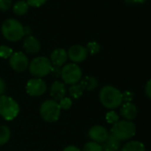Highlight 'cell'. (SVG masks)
<instances>
[{
    "label": "cell",
    "instance_id": "obj_30",
    "mask_svg": "<svg viewBox=\"0 0 151 151\" xmlns=\"http://www.w3.org/2000/svg\"><path fill=\"white\" fill-rule=\"evenodd\" d=\"M145 93L146 95L151 99V79H149L147 84H146V86H145Z\"/></svg>",
    "mask_w": 151,
    "mask_h": 151
},
{
    "label": "cell",
    "instance_id": "obj_10",
    "mask_svg": "<svg viewBox=\"0 0 151 151\" xmlns=\"http://www.w3.org/2000/svg\"><path fill=\"white\" fill-rule=\"evenodd\" d=\"M86 48L81 45H74L68 51V58L74 63L82 62L87 58Z\"/></svg>",
    "mask_w": 151,
    "mask_h": 151
},
{
    "label": "cell",
    "instance_id": "obj_19",
    "mask_svg": "<svg viewBox=\"0 0 151 151\" xmlns=\"http://www.w3.org/2000/svg\"><path fill=\"white\" fill-rule=\"evenodd\" d=\"M29 5L24 0H20L14 5V13L17 15H23L29 10Z\"/></svg>",
    "mask_w": 151,
    "mask_h": 151
},
{
    "label": "cell",
    "instance_id": "obj_7",
    "mask_svg": "<svg viewBox=\"0 0 151 151\" xmlns=\"http://www.w3.org/2000/svg\"><path fill=\"white\" fill-rule=\"evenodd\" d=\"M60 77L66 85L78 84L82 78V70L76 63H68L62 67Z\"/></svg>",
    "mask_w": 151,
    "mask_h": 151
},
{
    "label": "cell",
    "instance_id": "obj_12",
    "mask_svg": "<svg viewBox=\"0 0 151 151\" xmlns=\"http://www.w3.org/2000/svg\"><path fill=\"white\" fill-rule=\"evenodd\" d=\"M68 60V52L63 48H57L51 53V63L56 67H61Z\"/></svg>",
    "mask_w": 151,
    "mask_h": 151
},
{
    "label": "cell",
    "instance_id": "obj_23",
    "mask_svg": "<svg viewBox=\"0 0 151 151\" xmlns=\"http://www.w3.org/2000/svg\"><path fill=\"white\" fill-rule=\"evenodd\" d=\"M86 48L87 52H89L92 55L98 53L101 50V46L97 42H89Z\"/></svg>",
    "mask_w": 151,
    "mask_h": 151
},
{
    "label": "cell",
    "instance_id": "obj_3",
    "mask_svg": "<svg viewBox=\"0 0 151 151\" xmlns=\"http://www.w3.org/2000/svg\"><path fill=\"white\" fill-rule=\"evenodd\" d=\"M136 133L135 124L128 120L118 121L113 124L111 134L118 140H126L132 138Z\"/></svg>",
    "mask_w": 151,
    "mask_h": 151
},
{
    "label": "cell",
    "instance_id": "obj_32",
    "mask_svg": "<svg viewBox=\"0 0 151 151\" xmlns=\"http://www.w3.org/2000/svg\"><path fill=\"white\" fill-rule=\"evenodd\" d=\"M6 90V84L1 78H0V96L4 95Z\"/></svg>",
    "mask_w": 151,
    "mask_h": 151
},
{
    "label": "cell",
    "instance_id": "obj_28",
    "mask_svg": "<svg viewBox=\"0 0 151 151\" xmlns=\"http://www.w3.org/2000/svg\"><path fill=\"white\" fill-rule=\"evenodd\" d=\"M47 0H26V2L28 3L29 6H33V7H39L43 6Z\"/></svg>",
    "mask_w": 151,
    "mask_h": 151
},
{
    "label": "cell",
    "instance_id": "obj_11",
    "mask_svg": "<svg viewBox=\"0 0 151 151\" xmlns=\"http://www.w3.org/2000/svg\"><path fill=\"white\" fill-rule=\"evenodd\" d=\"M88 135L93 141L101 145L102 143H104L107 140L109 133L104 126L94 125L90 128V130L88 132Z\"/></svg>",
    "mask_w": 151,
    "mask_h": 151
},
{
    "label": "cell",
    "instance_id": "obj_17",
    "mask_svg": "<svg viewBox=\"0 0 151 151\" xmlns=\"http://www.w3.org/2000/svg\"><path fill=\"white\" fill-rule=\"evenodd\" d=\"M79 84L83 87L84 91L85 90L93 91L95 88H97V86L99 85L98 80L95 78L91 77V76H87V77H86L84 78H81V80L79 81Z\"/></svg>",
    "mask_w": 151,
    "mask_h": 151
},
{
    "label": "cell",
    "instance_id": "obj_31",
    "mask_svg": "<svg viewBox=\"0 0 151 151\" xmlns=\"http://www.w3.org/2000/svg\"><path fill=\"white\" fill-rule=\"evenodd\" d=\"M60 67H56V66H52V69H51V73L53 77L55 78H58L59 76H60Z\"/></svg>",
    "mask_w": 151,
    "mask_h": 151
},
{
    "label": "cell",
    "instance_id": "obj_18",
    "mask_svg": "<svg viewBox=\"0 0 151 151\" xmlns=\"http://www.w3.org/2000/svg\"><path fill=\"white\" fill-rule=\"evenodd\" d=\"M120 151H146L145 146L142 142L138 140H131L125 143Z\"/></svg>",
    "mask_w": 151,
    "mask_h": 151
},
{
    "label": "cell",
    "instance_id": "obj_34",
    "mask_svg": "<svg viewBox=\"0 0 151 151\" xmlns=\"http://www.w3.org/2000/svg\"><path fill=\"white\" fill-rule=\"evenodd\" d=\"M63 151H80V149L76 146H68L63 149Z\"/></svg>",
    "mask_w": 151,
    "mask_h": 151
},
{
    "label": "cell",
    "instance_id": "obj_16",
    "mask_svg": "<svg viewBox=\"0 0 151 151\" xmlns=\"http://www.w3.org/2000/svg\"><path fill=\"white\" fill-rule=\"evenodd\" d=\"M103 150H110V151H118L120 148V140L115 138L112 134H109L107 140L101 144Z\"/></svg>",
    "mask_w": 151,
    "mask_h": 151
},
{
    "label": "cell",
    "instance_id": "obj_21",
    "mask_svg": "<svg viewBox=\"0 0 151 151\" xmlns=\"http://www.w3.org/2000/svg\"><path fill=\"white\" fill-rule=\"evenodd\" d=\"M11 137L10 129L6 125H0V146L8 142Z\"/></svg>",
    "mask_w": 151,
    "mask_h": 151
},
{
    "label": "cell",
    "instance_id": "obj_13",
    "mask_svg": "<svg viewBox=\"0 0 151 151\" xmlns=\"http://www.w3.org/2000/svg\"><path fill=\"white\" fill-rule=\"evenodd\" d=\"M66 86L65 84L60 81H54L50 89V94L54 101H60L65 98L66 95Z\"/></svg>",
    "mask_w": 151,
    "mask_h": 151
},
{
    "label": "cell",
    "instance_id": "obj_33",
    "mask_svg": "<svg viewBox=\"0 0 151 151\" xmlns=\"http://www.w3.org/2000/svg\"><path fill=\"white\" fill-rule=\"evenodd\" d=\"M124 1L129 5H139L144 3L145 0H124Z\"/></svg>",
    "mask_w": 151,
    "mask_h": 151
},
{
    "label": "cell",
    "instance_id": "obj_8",
    "mask_svg": "<svg viewBox=\"0 0 151 151\" xmlns=\"http://www.w3.org/2000/svg\"><path fill=\"white\" fill-rule=\"evenodd\" d=\"M9 63L12 68L17 72L25 71L29 65V59L22 52H15L9 58Z\"/></svg>",
    "mask_w": 151,
    "mask_h": 151
},
{
    "label": "cell",
    "instance_id": "obj_26",
    "mask_svg": "<svg viewBox=\"0 0 151 151\" xmlns=\"http://www.w3.org/2000/svg\"><path fill=\"white\" fill-rule=\"evenodd\" d=\"M59 105H60L61 109H68L72 106V100L70 98L65 97V98H63L62 100L60 101Z\"/></svg>",
    "mask_w": 151,
    "mask_h": 151
},
{
    "label": "cell",
    "instance_id": "obj_29",
    "mask_svg": "<svg viewBox=\"0 0 151 151\" xmlns=\"http://www.w3.org/2000/svg\"><path fill=\"white\" fill-rule=\"evenodd\" d=\"M12 5L11 0H0V10L6 11L10 8Z\"/></svg>",
    "mask_w": 151,
    "mask_h": 151
},
{
    "label": "cell",
    "instance_id": "obj_2",
    "mask_svg": "<svg viewBox=\"0 0 151 151\" xmlns=\"http://www.w3.org/2000/svg\"><path fill=\"white\" fill-rule=\"evenodd\" d=\"M2 33L6 39L11 42H16L22 38L24 34V27L15 19H7L2 25Z\"/></svg>",
    "mask_w": 151,
    "mask_h": 151
},
{
    "label": "cell",
    "instance_id": "obj_4",
    "mask_svg": "<svg viewBox=\"0 0 151 151\" xmlns=\"http://www.w3.org/2000/svg\"><path fill=\"white\" fill-rule=\"evenodd\" d=\"M20 112L19 104L12 97L0 96V116L5 120L10 121L14 119Z\"/></svg>",
    "mask_w": 151,
    "mask_h": 151
},
{
    "label": "cell",
    "instance_id": "obj_22",
    "mask_svg": "<svg viewBox=\"0 0 151 151\" xmlns=\"http://www.w3.org/2000/svg\"><path fill=\"white\" fill-rule=\"evenodd\" d=\"M82 151H103V149L101 144L94 141H90L84 146Z\"/></svg>",
    "mask_w": 151,
    "mask_h": 151
},
{
    "label": "cell",
    "instance_id": "obj_6",
    "mask_svg": "<svg viewBox=\"0 0 151 151\" xmlns=\"http://www.w3.org/2000/svg\"><path fill=\"white\" fill-rule=\"evenodd\" d=\"M60 110L61 109L58 101L54 100H46L41 104L40 116L45 122L53 123L60 118Z\"/></svg>",
    "mask_w": 151,
    "mask_h": 151
},
{
    "label": "cell",
    "instance_id": "obj_25",
    "mask_svg": "<svg viewBox=\"0 0 151 151\" xmlns=\"http://www.w3.org/2000/svg\"><path fill=\"white\" fill-rule=\"evenodd\" d=\"M106 120H107V122L109 124H116V122L119 121V116H118V115H117L116 112L111 110V111H109V112L107 113V115H106Z\"/></svg>",
    "mask_w": 151,
    "mask_h": 151
},
{
    "label": "cell",
    "instance_id": "obj_20",
    "mask_svg": "<svg viewBox=\"0 0 151 151\" xmlns=\"http://www.w3.org/2000/svg\"><path fill=\"white\" fill-rule=\"evenodd\" d=\"M83 93H84V89L78 83L75 85H71L68 88V93L70 97H72L73 99L80 98L83 95Z\"/></svg>",
    "mask_w": 151,
    "mask_h": 151
},
{
    "label": "cell",
    "instance_id": "obj_14",
    "mask_svg": "<svg viewBox=\"0 0 151 151\" xmlns=\"http://www.w3.org/2000/svg\"><path fill=\"white\" fill-rule=\"evenodd\" d=\"M40 42L33 36H28L23 41V48L28 53H37L40 51Z\"/></svg>",
    "mask_w": 151,
    "mask_h": 151
},
{
    "label": "cell",
    "instance_id": "obj_27",
    "mask_svg": "<svg viewBox=\"0 0 151 151\" xmlns=\"http://www.w3.org/2000/svg\"><path fill=\"white\" fill-rule=\"evenodd\" d=\"M133 93L129 92V91H125L124 93H122V98H123V102L124 103H128V102H132V99H133Z\"/></svg>",
    "mask_w": 151,
    "mask_h": 151
},
{
    "label": "cell",
    "instance_id": "obj_9",
    "mask_svg": "<svg viewBox=\"0 0 151 151\" xmlns=\"http://www.w3.org/2000/svg\"><path fill=\"white\" fill-rule=\"evenodd\" d=\"M47 86L45 82L41 78H33L28 81L26 85V91L28 94L34 97L43 95L46 92Z\"/></svg>",
    "mask_w": 151,
    "mask_h": 151
},
{
    "label": "cell",
    "instance_id": "obj_15",
    "mask_svg": "<svg viewBox=\"0 0 151 151\" xmlns=\"http://www.w3.org/2000/svg\"><path fill=\"white\" fill-rule=\"evenodd\" d=\"M138 110L136 106L132 103V102H128V103H124L121 109H120V114L121 116L125 118L126 120L130 121L132 119H134L137 116Z\"/></svg>",
    "mask_w": 151,
    "mask_h": 151
},
{
    "label": "cell",
    "instance_id": "obj_35",
    "mask_svg": "<svg viewBox=\"0 0 151 151\" xmlns=\"http://www.w3.org/2000/svg\"><path fill=\"white\" fill-rule=\"evenodd\" d=\"M103 151H110V150H103Z\"/></svg>",
    "mask_w": 151,
    "mask_h": 151
},
{
    "label": "cell",
    "instance_id": "obj_1",
    "mask_svg": "<svg viewBox=\"0 0 151 151\" xmlns=\"http://www.w3.org/2000/svg\"><path fill=\"white\" fill-rule=\"evenodd\" d=\"M99 98L101 104L109 109H114L123 102L122 93L112 86H103L100 91Z\"/></svg>",
    "mask_w": 151,
    "mask_h": 151
},
{
    "label": "cell",
    "instance_id": "obj_24",
    "mask_svg": "<svg viewBox=\"0 0 151 151\" xmlns=\"http://www.w3.org/2000/svg\"><path fill=\"white\" fill-rule=\"evenodd\" d=\"M13 50L7 45H1L0 46V57L3 59H8L13 54Z\"/></svg>",
    "mask_w": 151,
    "mask_h": 151
},
{
    "label": "cell",
    "instance_id": "obj_5",
    "mask_svg": "<svg viewBox=\"0 0 151 151\" xmlns=\"http://www.w3.org/2000/svg\"><path fill=\"white\" fill-rule=\"evenodd\" d=\"M52 67V65L50 60L44 56H39L33 59L29 65L30 74L36 78H41L47 76L51 73Z\"/></svg>",
    "mask_w": 151,
    "mask_h": 151
}]
</instances>
